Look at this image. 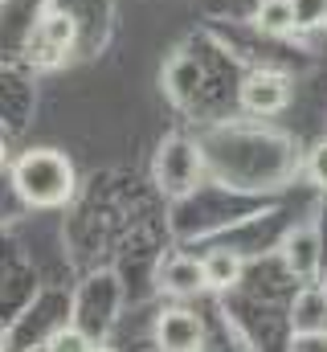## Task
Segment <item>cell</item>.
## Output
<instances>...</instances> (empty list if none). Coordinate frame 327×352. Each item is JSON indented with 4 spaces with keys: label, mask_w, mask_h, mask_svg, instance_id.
Wrapping results in <instances>:
<instances>
[{
    "label": "cell",
    "mask_w": 327,
    "mask_h": 352,
    "mask_svg": "<svg viewBox=\"0 0 327 352\" xmlns=\"http://www.w3.org/2000/svg\"><path fill=\"white\" fill-rule=\"evenodd\" d=\"M12 188L33 209H58L74 197V164L54 148L25 152L12 164Z\"/></svg>",
    "instance_id": "6da1fadb"
},
{
    "label": "cell",
    "mask_w": 327,
    "mask_h": 352,
    "mask_svg": "<svg viewBox=\"0 0 327 352\" xmlns=\"http://www.w3.org/2000/svg\"><path fill=\"white\" fill-rule=\"evenodd\" d=\"M156 184H160L164 197H188L201 180V148L184 135H168L156 152Z\"/></svg>",
    "instance_id": "7a4b0ae2"
},
{
    "label": "cell",
    "mask_w": 327,
    "mask_h": 352,
    "mask_svg": "<svg viewBox=\"0 0 327 352\" xmlns=\"http://www.w3.org/2000/svg\"><path fill=\"white\" fill-rule=\"evenodd\" d=\"M156 344L160 352H201L205 344V324L188 307H172L156 320Z\"/></svg>",
    "instance_id": "3957f363"
},
{
    "label": "cell",
    "mask_w": 327,
    "mask_h": 352,
    "mask_svg": "<svg viewBox=\"0 0 327 352\" xmlns=\"http://www.w3.org/2000/svg\"><path fill=\"white\" fill-rule=\"evenodd\" d=\"M282 258H286V270L295 278H315L319 266H324V242H319V230L307 221V226H295L286 234V246H282Z\"/></svg>",
    "instance_id": "277c9868"
},
{
    "label": "cell",
    "mask_w": 327,
    "mask_h": 352,
    "mask_svg": "<svg viewBox=\"0 0 327 352\" xmlns=\"http://www.w3.org/2000/svg\"><path fill=\"white\" fill-rule=\"evenodd\" d=\"M291 102V82L274 70H258L242 82V107L253 115H278Z\"/></svg>",
    "instance_id": "5b68a950"
},
{
    "label": "cell",
    "mask_w": 327,
    "mask_h": 352,
    "mask_svg": "<svg viewBox=\"0 0 327 352\" xmlns=\"http://www.w3.org/2000/svg\"><path fill=\"white\" fill-rule=\"evenodd\" d=\"M291 336H327V287H303L295 295Z\"/></svg>",
    "instance_id": "8992f818"
},
{
    "label": "cell",
    "mask_w": 327,
    "mask_h": 352,
    "mask_svg": "<svg viewBox=\"0 0 327 352\" xmlns=\"http://www.w3.org/2000/svg\"><path fill=\"white\" fill-rule=\"evenodd\" d=\"M160 287L168 295H180V299L205 291V266H201V258H188V254L168 258L164 270H160Z\"/></svg>",
    "instance_id": "52a82bcc"
},
{
    "label": "cell",
    "mask_w": 327,
    "mask_h": 352,
    "mask_svg": "<svg viewBox=\"0 0 327 352\" xmlns=\"http://www.w3.org/2000/svg\"><path fill=\"white\" fill-rule=\"evenodd\" d=\"M201 266H205V287L209 291H229V287H238L242 283V254L238 250H209L205 258H201Z\"/></svg>",
    "instance_id": "ba28073f"
},
{
    "label": "cell",
    "mask_w": 327,
    "mask_h": 352,
    "mask_svg": "<svg viewBox=\"0 0 327 352\" xmlns=\"http://www.w3.org/2000/svg\"><path fill=\"white\" fill-rule=\"evenodd\" d=\"M253 21H258L262 33H291V29H299L295 25V0H262Z\"/></svg>",
    "instance_id": "9c48e42d"
},
{
    "label": "cell",
    "mask_w": 327,
    "mask_h": 352,
    "mask_svg": "<svg viewBox=\"0 0 327 352\" xmlns=\"http://www.w3.org/2000/svg\"><path fill=\"white\" fill-rule=\"evenodd\" d=\"M86 349H90V340L78 328H58L49 336V344H45V352H86Z\"/></svg>",
    "instance_id": "30bf717a"
},
{
    "label": "cell",
    "mask_w": 327,
    "mask_h": 352,
    "mask_svg": "<svg viewBox=\"0 0 327 352\" xmlns=\"http://www.w3.org/2000/svg\"><path fill=\"white\" fill-rule=\"evenodd\" d=\"M324 12H327V0H295V25H299V29L319 25Z\"/></svg>",
    "instance_id": "8fae6325"
},
{
    "label": "cell",
    "mask_w": 327,
    "mask_h": 352,
    "mask_svg": "<svg viewBox=\"0 0 327 352\" xmlns=\"http://www.w3.org/2000/svg\"><path fill=\"white\" fill-rule=\"evenodd\" d=\"M307 173H311V180L319 184V188H327V140L311 152V160H307Z\"/></svg>",
    "instance_id": "7c38bea8"
},
{
    "label": "cell",
    "mask_w": 327,
    "mask_h": 352,
    "mask_svg": "<svg viewBox=\"0 0 327 352\" xmlns=\"http://www.w3.org/2000/svg\"><path fill=\"white\" fill-rule=\"evenodd\" d=\"M291 352H327V336H291Z\"/></svg>",
    "instance_id": "4fadbf2b"
},
{
    "label": "cell",
    "mask_w": 327,
    "mask_h": 352,
    "mask_svg": "<svg viewBox=\"0 0 327 352\" xmlns=\"http://www.w3.org/2000/svg\"><path fill=\"white\" fill-rule=\"evenodd\" d=\"M4 160H8V148H4V140H0V164H4Z\"/></svg>",
    "instance_id": "5bb4252c"
},
{
    "label": "cell",
    "mask_w": 327,
    "mask_h": 352,
    "mask_svg": "<svg viewBox=\"0 0 327 352\" xmlns=\"http://www.w3.org/2000/svg\"><path fill=\"white\" fill-rule=\"evenodd\" d=\"M86 352H115V349H94V344H90V349H86Z\"/></svg>",
    "instance_id": "9a60e30c"
}]
</instances>
